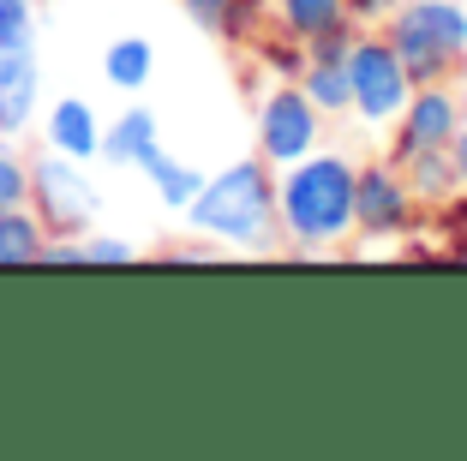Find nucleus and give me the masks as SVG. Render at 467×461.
<instances>
[{
    "mask_svg": "<svg viewBox=\"0 0 467 461\" xmlns=\"http://www.w3.org/2000/svg\"><path fill=\"white\" fill-rule=\"evenodd\" d=\"M420 228V198H413L408 174L396 156H371L354 174V234L366 252H384L389 240H408Z\"/></svg>",
    "mask_w": 467,
    "mask_h": 461,
    "instance_id": "obj_5",
    "label": "nucleus"
},
{
    "mask_svg": "<svg viewBox=\"0 0 467 461\" xmlns=\"http://www.w3.org/2000/svg\"><path fill=\"white\" fill-rule=\"evenodd\" d=\"M384 42L401 55L413 84L455 79L467 67V0H396Z\"/></svg>",
    "mask_w": 467,
    "mask_h": 461,
    "instance_id": "obj_3",
    "label": "nucleus"
},
{
    "mask_svg": "<svg viewBox=\"0 0 467 461\" xmlns=\"http://www.w3.org/2000/svg\"><path fill=\"white\" fill-rule=\"evenodd\" d=\"M42 246H48V228L30 204L0 210V270L6 264H42Z\"/></svg>",
    "mask_w": 467,
    "mask_h": 461,
    "instance_id": "obj_16",
    "label": "nucleus"
},
{
    "mask_svg": "<svg viewBox=\"0 0 467 461\" xmlns=\"http://www.w3.org/2000/svg\"><path fill=\"white\" fill-rule=\"evenodd\" d=\"M354 174L359 162L336 144H317L312 156L275 174V222L282 246L294 252H342L354 240Z\"/></svg>",
    "mask_w": 467,
    "mask_h": 461,
    "instance_id": "obj_1",
    "label": "nucleus"
},
{
    "mask_svg": "<svg viewBox=\"0 0 467 461\" xmlns=\"http://www.w3.org/2000/svg\"><path fill=\"white\" fill-rule=\"evenodd\" d=\"M396 13V0H348V18L359 30H384V18Z\"/></svg>",
    "mask_w": 467,
    "mask_h": 461,
    "instance_id": "obj_23",
    "label": "nucleus"
},
{
    "mask_svg": "<svg viewBox=\"0 0 467 461\" xmlns=\"http://www.w3.org/2000/svg\"><path fill=\"white\" fill-rule=\"evenodd\" d=\"M401 174H408L420 210H431V216H450L455 204H462V174H455L450 150H413L408 162H401Z\"/></svg>",
    "mask_w": 467,
    "mask_h": 461,
    "instance_id": "obj_12",
    "label": "nucleus"
},
{
    "mask_svg": "<svg viewBox=\"0 0 467 461\" xmlns=\"http://www.w3.org/2000/svg\"><path fill=\"white\" fill-rule=\"evenodd\" d=\"M455 96H462V120H467V67L455 72Z\"/></svg>",
    "mask_w": 467,
    "mask_h": 461,
    "instance_id": "obj_26",
    "label": "nucleus"
},
{
    "mask_svg": "<svg viewBox=\"0 0 467 461\" xmlns=\"http://www.w3.org/2000/svg\"><path fill=\"white\" fill-rule=\"evenodd\" d=\"M348 90H354V120L371 138L389 132L401 120L413 96V72L401 67V55L384 42V30H359L354 48H348Z\"/></svg>",
    "mask_w": 467,
    "mask_h": 461,
    "instance_id": "obj_4",
    "label": "nucleus"
},
{
    "mask_svg": "<svg viewBox=\"0 0 467 461\" xmlns=\"http://www.w3.org/2000/svg\"><path fill=\"white\" fill-rule=\"evenodd\" d=\"M186 234L222 246V252H275L282 222H275V168L264 156H234L228 168L204 174L198 198L180 210Z\"/></svg>",
    "mask_w": 467,
    "mask_h": 461,
    "instance_id": "obj_2",
    "label": "nucleus"
},
{
    "mask_svg": "<svg viewBox=\"0 0 467 461\" xmlns=\"http://www.w3.org/2000/svg\"><path fill=\"white\" fill-rule=\"evenodd\" d=\"M450 162H455V174H462V198H467V120H462V132L450 138Z\"/></svg>",
    "mask_w": 467,
    "mask_h": 461,
    "instance_id": "obj_24",
    "label": "nucleus"
},
{
    "mask_svg": "<svg viewBox=\"0 0 467 461\" xmlns=\"http://www.w3.org/2000/svg\"><path fill=\"white\" fill-rule=\"evenodd\" d=\"M30 210L42 216L48 234H84L90 222H97V210H102V192L90 186L84 162L42 150L36 162H30Z\"/></svg>",
    "mask_w": 467,
    "mask_h": 461,
    "instance_id": "obj_7",
    "label": "nucleus"
},
{
    "mask_svg": "<svg viewBox=\"0 0 467 461\" xmlns=\"http://www.w3.org/2000/svg\"><path fill=\"white\" fill-rule=\"evenodd\" d=\"M462 132V96H455V79H438V84H413L401 120L389 126V156L408 162L413 150H450V138Z\"/></svg>",
    "mask_w": 467,
    "mask_h": 461,
    "instance_id": "obj_8",
    "label": "nucleus"
},
{
    "mask_svg": "<svg viewBox=\"0 0 467 461\" xmlns=\"http://www.w3.org/2000/svg\"><path fill=\"white\" fill-rule=\"evenodd\" d=\"M42 42V0H0V55Z\"/></svg>",
    "mask_w": 467,
    "mask_h": 461,
    "instance_id": "obj_18",
    "label": "nucleus"
},
{
    "mask_svg": "<svg viewBox=\"0 0 467 461\" xmlns=\"http://www.w3.org/2000/svg\"><path fill=\"white\" fill-rule=\"evenodd\" d=\"M258 55H264V67H270L275 84H294L306 72V60H312V48H306V42H294V37H282V30H270Z\"/></svg>",
    "mask_w": 467,
    "mask_h": 461,
    "instance_id": "obj_19",
    "label": "nucleus"
},
{
    "mask_svg": "<svg viewBox=\"0 0 467 461\" xmlns=\"http://www.w3.org/2000/svg\"><path fill=\"white\" fill-rule=\"evenodd\" d=\"M317 144H330V120L317 114V102L300 90V84H275L258 102V156L282 174L288 162L312 156Z\"/></svg>",
    "mask_w": 467,
    "mask_h": 461,
    "instance_id": "obj_6",
    "label": "nucleus"
},
{
    "mask_svg": "<svg viewBox=\"0 0 467 461\" xmlns=\"http://www.w3.org/2000/svg\"><path fill=\"white\" fill-rule=\"evenodd\" d=\"M42 150L55 156H72V162H102V120L84 96H55L42 109Z\"/></svg>",
    "mask_w": 467,
    "mask_h": 461,
    "instance_id": "obj_9",
    "label": "nucleus"
},
{
    "mask_svg": "<svg viewBox=\"0 0 467 461\" xmlns=\"http://www.w3.org/2000/svg\"><path fill=\"white\" fill-rule=\"evenodd\" d=\"M306 96H312L317 102V114H324V120H354V90H348V60H306V72L300 79Z\"/></svg>",
    "mask_w": 467,
    "mask_h": 461,
    "instance_id": "obj_15",
    "label": "nucleus"
},
{
    "mask_svg": "<svg viewBox=\"0 0 467 461\" xmlns=\"http://www.w3.org/2000/svg\"><path fill=\"white\" fill-rule=\"evenodd\" d=\"M156 156H162V120H156L144 102H132L120 120L102 126V162H114V168H138V174H144Z\"/></svg>",
    "mask_w": 467,
    "mask_h": 461,
    "instance_id": "obj_11",
    "label": "nucleus"
},
{
    "mask_svg": "<svg viewBox=\"0 0 467 461\" xmlns=\"http://www.w3.org/2000/svg\"><path fill=\"white\" fill-rule=\"evenodd\" d=\"M180 13L192 18L204 37H228V25H234V0H180Z\"/></svg>",
    "mask_w": 467,
    "mask_h": 461,
    "instance_id": "obj_21",
    "label": "nucleus"
},
{
    "mask_svg": "<svg viewBox=\"0 0 467 461\" xmlns=\"http://www.w3.org/2000/svg\"><path fill=\"white\" fill-rule=\"evenodd\" d=\"M30 204V162L13 150V138H0V210Z\"/></svg>",
    "mask_w": 467,
    "mask_h": 461,
    "instance_id": "obj_20",
    "label": "nucleus"
},
{
    "mask_svg": "<svg viewBox=\"0 0 467 461\" xmlns=\"http://www.w3.org/2000/svg\"><path fill=\"white\" fill-rule=\"evenodd\" d=\"M144 180H150V192L162 198V210H186V204L198 198V186H204V168H192V162H174V156H156L150 168H144Z\"/></svg>",
    "mask_w": 467,
    "mask_h": 461,
    "instance_id": "obj_17",
    "label": "nucleus"
},
{
    "mask_svg": "<svg viewBox=\"0 0 467 461\" xmlns=\"http://www.w3.org/2000/svg\"><path fill=\"white\" fill-rule=\"evenodd\" d=\"M450 216H455V246H462V252H467V198H462V204H455Z\"/></svg>",
    "mask_w": 467,
    "mask_h": 461,
    "instance_id": "obj_25",
    "label": "nucleus"
},
{
    "mask_svg": "<svg viewBox=\"0 0 467 461\" xmlns=\"http://www.w3.org/2000/svg\"><path fill=\"white\" fill-rule=\"evenodd\" d=\"M336 25H354L348 0H270V30H282L294 42H312Z\"/></svg>",
    "mask_w": 467,
    "mask_h": 461,
    "instance_id": "obj_13",
    "label": "nucleus"
},
{
    "mask_svg": "<svg viewBox=\"0 0 467 461\" xmlns=\"http://www.w3.org/2000/svg\"><path fill=\"white\" fill-rule=\"evenodd\" d=\"M102 79L120 96H138L156 79V42L150 37H114L109 48H102Z\"/></svg>",
    "mask_w": 467,
    "mask_h": 461,
    "instance_id": "obj_14",
    "label": "nucleus"
},
{
    "mask_svg": "<svg viewBox=\"0 0 467 461\" xmlns=\"http://www.w3.org/2000/svg\"><path fill=\"white\" fill-rule=\"evenodd\" d=\"M42 114V60L36 48L0 55V138H25Z\"/></svg>",
    "mask_w": 467,
    "mask_h": 461,
    "instance_id": "obj_10",
    "label": "nucleus"
},
{
    "mask_svg": "<svg viewBox=\"0 0 467 461\" xmlns=\"http://www.w3.org/2000/svg\"><path fill=\"white\" fill-rule=\"evenodd\" d=\"M132 258H138V246H132V240L84 228V264H132Z\"/></svg>",
    "mask_w": 467,
    "mask_h": 461,
    "instance_id": "obj_22",
    "label": "nucleus"
}]
</instances>
